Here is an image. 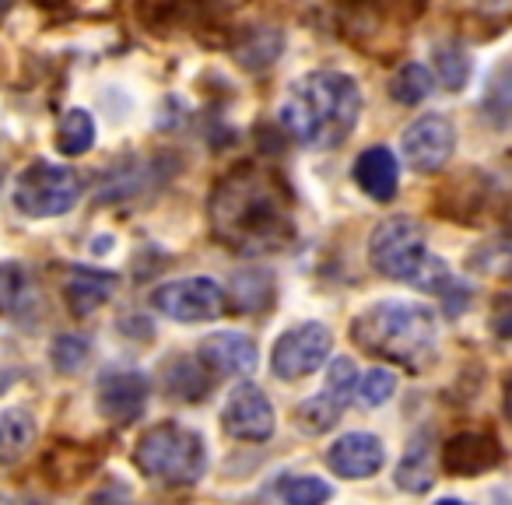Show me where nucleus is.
I'll return each mask as SVG.
<instances>
[{
    "label": "nucleus",
    "instance_id": "nucleus-1",
    "mask_svg": "<svg viewBox=\"0 0 512 505\" xmlns=\"http://www.w3.org/2000/svg\"><path fill=\"white\" fill-rule=\"evenodd\" d=\"M211 228L239 253H271L292 242L295 218L288 190L274 172L239 165L211 190Z\"/></svg>",
    "mask_w": 512,
    "mask_h": 505
},
{
    "label": "nucleus",
    "instance_id": "nucleus-2",
    "mask_svg": "<svg viewBox=\"0 0 512 505\" xmlns=\"http://www.w3.org/2000/svg\"><path fill=\"white\" fill-rule=\"evenodd\" d=\"M362 116V88L351 74L313 71L288 85L278 120L292 141L306 148H337L358 127Z\"/></svg>",
    "mask_w": 512,
    "mask_h": 505
},
{
    "label": "nucleus",
    "instance_id": "nucleus-3",
    "mask_svg": "<svg viewBox=\"0 0 512 505\" xmlns=\"http://www.w3.org/2000/svg\"><path fill=\"white\" fill-rule=\"evenodd\" d=\"M351 341L379 362L425 372L439 355V323L428 306L386 299L369 306L351 323Z\"/></svg>",
    "mask_w": 512,
    "mask_h": 505
},
{
    "label": "nucleus",
    "instance_id": "nucleus-4",
    "mask_svg": "<svg viewBox=\"0 0 512 505\" xmlns=\"http://www.w3.org/2000/svg\"><path fill=\"white\" fill-rule=\"evenodd\" d=\"M369 260L383 278L407 281V285L428 288V292H449L453 278L446 267L428 253L425 228L414 218H390L372 232L369 239Z\"/></svg>",
    "mask_w": 512,
    "mask_h": 505
},
{
    "label": "nucleus",
    "instance_id": "nucleus-5",
    "mask_svg": "<svg viewBox=\"0 0 512 505\" xmlns=\"http://www.w3.org/2000/svg\"><path fill=\"white\" fill-rule=\"evenodd\" d=\"M134 460L155 481L193 484L207 470V449L193 428L179 425V421H162V425H151L137 439Z\"/></svg>",
    "mask_w": 512,
    "mask_h": 505
},
{
    "label": "nucleus",
    "instance_id": "nucleus-6",
    "mask_svg": "<svg viewBox=\"0 0 512 505\" xmlns=\"http://www.w3.org/2000/svg\"><path fill=\"white\" fill-rule=\"evenodd\" d=\"M81 200V179L60 162L36 158L22 169L15 183V207L25 218H60Z\"/></svg>",
    "mask_w": 512,
    "mask_h": 505
},
{
    "label": "nucleus",
    "instance_id": "nucleus-7",
    "mask_svg": "<svg viewBox=\"0 0 512 505\" xmlns=\"http://www.w3.org/2000/svg\"><path fill=\"white\" fill-rule=\"evenodd\" d=\"M334 351V334L323 323H299V327L285 330V334L274 341L271 351V369L278 379L295 383V379H306L320 369L323 362Z\"/></svg>",
    "mask_w": 512,
    "mask_h": 505
},
{
    "label": "nucleus",
    "instance_id": "nucleus-8",
    "mask_svg": "<svg viewBox=\"0 0 512 505\" xmlns=\"http://www.w3.org/2000/svg\"><path fill=\"white\" fill-rule=\"evenodd\" d=\"M151 306L176 323H207L225 313L228 299L214 278H179L155 288Z\"/></svg>",
    "mask_w": 512,
    "mask_h": 505
},
{
    "label": "nucleus",
    "instance_id": "nucleus-9",
    "mask_svg": "<svg viewBox=\"0 0 512 505\" xmlns=\"http://www.w3.org/2000/svg\"><path fill=\"white\" fill-rule=\"evenodd\" d=\"M355 390H358L355 362H351V358H337V362H330L327 379H323V390L316 393V397H309L299 404L302 428L313 432V435L330 432V428L341 421V414L348 411L351 400H355Z\"/></svg>",
    "mask_w": 512,
    "mask_h": 505
},
{
    "label": "nucleus",
    "instance_id": "nucleus-10",
    "mask_svg": "<svg viewBox=\"0 0 512 505\" xmlns=\"http://www.w3.org/2000/svg\"><path fill=\"white\" fill-rule=\"evenodd\" d=\"M400 151L404 162L414 172H439L456 151V127L439 113H425L400 134Z\"/></svg>",
    "mask_w": 512,
    "mask_h": 505
},
{
    "label": "nucleus",
    "instance_id": "nucleus-11",
    "mask_svg": "<svg viewBox=\"0 0 512 505\" xmlns=\"http://www.w3.org/2000/svg\"><path fill=\"white\" fill-rule=\"evenodd\" d=\"M274 404L267 400V393L253 383H242L228 393L225 407H221V428L225 435L239 442H267L274 435Z\"/></svg>",
    "mask_w": 512,
    "mask_h": 505
},
{
    "label": "nucleus",
    "instance_id": "nucleus-12",
    "mask_svg": "<svg viewBox=\"0 0 512 505\" xmlns=\"http://www.w3.org/2000/svg\"><path fill=\"white\" fill-rule=\"evenodd\" d=\"M95 404L99 414L113 425H130L148 407V379L134 369H113L95 386Z\"/></svg>",
    "mask_w": 512,
    "mask_h": 505
},
{
    "label": "nucleus",
    "instance_id": "nucleus-13",
    "mask_svg": "<svg viewBox=\"0 0 512 505\" xmlns=\"http://www.w3.org/2000/svg\"><path fill=\"white\" fill-rule=\"evenodd\" d=\"M386 463L383 439L369 432H348L327 449V467L337 477H348V481H365V477L379 474Z\"/></svg>",
    "mask_w": 512,
    "mask_h": 505
},
{
    "label": "nucleus",
    "instance_id": "nucleus-14",
    "mask_svg": "<svg viewBox=\"0 0 512 505\" xmlns=\"http://www.w3.org/2000/svg\"><path fill=\"white\" fill-rule=\"evenodd\" d=\"M197 358L211 376H249L260 362V348L246 334H211L200 341Z\"/></svg>",
    "mask_w": 512,
    "mask_h": 505
},
{
    "label": "nucleus",
    "instance_id": "nucleus-15",
    "mask_svg": "<svg viewBox=\"0 0 512 505\" xmlns=\"http://www.w3.org/2000/svg\"><path fill=\"white\" fill-rule=\"evenodd\" d=\"M355 186L372 197L376 204H390L397 197V186H400V165L397 155L383 144H372L365 148L362 155L355 158Z\"/></svg>",
    "mask_w": 512,
    "mask_h": 505
},
{
    "label": "nucleus",
    "instance_id": "nucleus-16",
    "mask_svg": "<svg viewBox=\"0 0 512 505\" xmlns=\"http://www.w3.org/2000/svg\"><path fill=\"white\" fill-rule=\"evenodd\" d=\"M116 278L113 271H99V267H71L64 278V302L74 316H92L95 309H102L116 295Z\"/></svg>",
    "mask_w": 512,
    "mask_h": 505
},
{
    "label": "nucleus",
    "instance_id": "nucleus-17",
    "mask_svg": "<svg viewBox=\"0 0 512 505\" xmlns=\"http://www.w3.org/2000/svg\"><path fill=\"white\" fill-rule=\"evenodd\" d=\"M495 463H498V446L488 435L467 432V435H456L446 446V467L453 474H477V470H488Z\"/></svg>",
    "mask_w": 512,
    "mask_h": 505
},
{
    "label": "nucleus",
    "instance_id": "nucleus-18",
    "mask_svg": "<svg viewBox=\"0 0 512 505\" xmlns=\"http://www.w3.org/2000/svg\"><path fill=\"white\" fill-rule=\"evenodd\" d=\"M432 435H414L411 446L404 449V456H400L397 463V477L393 481L400 484L404 491H411V495H421V491L432 488Z\"/></svg>",
    "mask_w": 512,
    "mask_h": 505
},
{
    "label": "nucleus",
    "instance_id": "nucleus-19",
    "mask_svg": "<svg viewBox=\"0 0 512 505\" xmlns=\"http://www.w3.org/2000/svg\"><path fill=\"white\" fill-rule=\"evenodd\" d=\"M36 439V418L25 407L0 411V463H15Z\"/></svg>",
    "mask_w": 512,
    "mask_h": 505
},
{
    "label": "nucleus",
    "instance_id": "nucleus-20",
    "mask_svg": "<svg viewBox=\"0 0 512 505\" xmlns=\"http://www.w3.org/2000/svg\"><path fill=\"white\" fill-rule=\"evenodd\" d=\"M92 144H95V116L81 106L67 109L57 127V151L67 158H78V155H88Z\"/></svg>",
    "mask_w": 512,
    "mask_h": 505
},
{
    "label": "nucleus",
    "instance_id": "nucleus-21",
    "mask_svg": "<svg viewBox=\"0 0 512 505\" xmlns=\"http://www.w3.org/2000/svg\"><path fill=\"white\" fill-rule=\"evenodd\" d=\"M432 88H435V78L425 64H404L390 81V95L400 106H421V102L432 95Z\"/></svg>",
    "mask_w": 512,
    "mask_h": 505
},
{
    "label": "nucleus",
    "instance_id": "nucleus-22",
    "mask_svg": "<svg viewBox=\"0 0 512 505\" xmlns=\"http://www.w3.org/2000/svg\"><path fill=\"white\" fill-rule=\"evenodd\" d=\"M278 495L285 505H327L334 488H330L323 477L313 474H292V477H281L278 484Z\"/></svg>",
    "mask_w": 512,
    "mask_h": 505
},
{
    "label": "nucleus",
    "instance_id": "nucleus-23",
    "mask_svg": "<svg viewBox=\"0 0 512 505\" xmlns=\"http://www.w3.org/2000/svg\"><path fill=\"white\" fill-rule=\"evenodd\" d=\"M207 379H211V372L200 365L197 355H193V362H186V358H176V362H169V372H165V383H169V390L179 393V397H186V400L204 397Z\"/></svg>",
    "mask_w": 512,
    "mask_h": 505
},
{
    "label": "nucleus",
    "instance_id": "nucleus-24",
    "mask_svg": "<svg viewBox=\"0 0 512 505\" xmlns=\"http://www.w3.org/2000/svg\"><path fill=\"white\" fill-rule=\"evenodd\" d=\"M435 74H439V81L449 88V92H460V88H467L470 81V57L467 50H460V46H435Z\"/></svg>",
    "mask_w": 512,
    "mask_h": 505
},
{
    "label": "nucleus",
    "instance_id": "nucleus-25",
    "mask_svg": "<svg viewBox=\"0 0 512 505\" xmlns=\"http://www.w3.org/2000/svg\"><path fill=\"white\" fill-rule=\"evenodd\" d=\"M29 299V274L18 264H0V313H18Z\"/></svg>",
    "mask_w": 512,
    "mask_h": 505
},
{
    "label": "nucleus",
    "instance_id": "nucleus-26",
    "mask_svg": "<svg viewBox=\"0 0 512 505\" xmlns=\"http://www.w3.org/2000/svg\"><path fill=\"white\" fill-rule=\"evenodd\" d=\"M260 288H271V274H264V271H260V274H256V271L235 274L228 299L239 306V313H253V309L267 306V299H260Z\"/></svg>",
    "mask_w": 512,
    "mask_h": 505
},
{
    "label": "nucleus",
    "instance_id": "nucleus-27",
    "mask_svg": "<svg viewBox=\"0 0 512 505\" xmlns=\"http://www.w3.org/2000/svg\"><path fill=\"white\" fill-rule=\"evenodd\" d=\"M393 393H397V376L390 369H369L358 383L355 397L362 407H383Z\"/></svg>",
    "mask_w": 512,
    "mask_h": 505
},
{
    "label": "nucleus",
    "instance_id": "nucleus-28",
    "mask_svg": "<svg viewBox=\"0 0 512 505\" xmlns=\"http://www.w3.org/2000/svg\"><path fill=\"white\" fill-rule=\"evenodd\" d=\"M88 351H92V341H88V337L64 334L53 341L50 358H53V365H57V372H78L81 365H85Z\"/></svg>",
    "mask_w": 512,
    "mask_h": 505
},
{
    "label": "nucleus",
    "instance_id": "nucleus-29",
    "mask_svg": "<svg viewBox=\"0 0 512 505\" xmlns=\"http://www.w3.org/2000/svg\"><path fill=\"white\" fill-rule=\"evenodd\" d=\"M474 267L484 274H495V278L512 281V235H505V239L488 242L484 249H477Z\"/></svg>",
    "mask_w": 512,
    "mask_h": 505
},
{
    "label": "nucleus",
    "instance_id": "nucleus-30",
    "mask_svg": "<svg viewBox=\"0 0 512 505\" xmlns=\"http://www.w3.org/2000/svg\"><path fill=\"white\" fill-rule=\"evenodd\" d=\"M484 106H488L495 116H512V64H502L495 74H491Z\"/></svg>",
    "mask_w": 512,
    "mask_h": 505
},
{
    "label": "nucleus",
    "instance_id": "nucleus-31",
    "mask_svg": "<svg viewBox=\"0 0 512 505\" xmlns=\"http://www.w3.org/2000/svg\"><path fill=\"white\" fill-rule=\"evenodd\" d=\"M491 334L512 341V295H502L495 302V313H491Z\"/></svg>",
    "mask_w": 512,
    "mask_h": 505
},
{
    "label": "nucleus",
    "instance_id": "nucleus-32",
    "mask_svg": "<svg viewBox=\"0 0 512 505\" xmlns=\"http://www.w3.org/2000/svg\"><path fill=\"white\" fill-rule=\"evenodd\" d=\"M85 505H130V498L120 488H99L85 498Z\"/></svg>",
    "mask_w": 512,
    "mask_h": 505
},
{
    "label": "nucleus",
    "instance_id": "nucleus-33",
    "mask_svg": "<svg viewBox=\"0 0 512 505\" xmlns=\"http://www.w3.org/2000/svg\"><path fill=\"white\" fill-rule=\"evenodd\" d=\"M204 4H214V8H239L242 0H204Z\"/></svg>",
    "mask_w": 512,
    "mask_h": 505
},
{
    "label": "nucleus",
    "instance_id": "nucleus-34",
    "mask_svg": "<svg viewBox=\"0 0 512 505\" xmlns=\"http://www.w3.org/2000/svg\"><path fill=\"white\" fill-rule=\"evenodd\" d=\"M505 411H509V421H512V379H509V386H505Z\"/></svg>",
    "mask_w": 512,
    "mask_h": 505
},
{
    "label": "nucleus",
    "instance_id": "nucleus-35",
    "mask_svg": "<svg viewBox=\"0 0 512 505\" xmlns=\"http://www.w3.org/2000/svg\"><path fill=\"white\" fill-rule=\"evenodd\" d=\"M435 505H467V502H460V498H442V502H435Z\"/></svg>",
    "mask_w": 512,
    "mask_h": 505
},
{
    "label": "nucleus",
    "instance_id": "nucleus-36",
    "mask_svg": "<svg viewBox=\"0 0 512 505\" xmlns=\"http://www.w3.org/2000/svg\"><path fill=\"white\" fill-rule=\"evenodd\" d=\"M8 8H11V0H0V15H4Z\"/></svg>",
    "mask_w": 512,
    "mask_h": 505
},
{
    "label": "nucleus",
    "instance_id": "nucleus-37",
    "mask_svg": "<svg viewBox=\"0 0 512 505\" xmlns=\"http://www.w3.org/2000/svg\"><path fill=\"white\" fill-rule=\"evenodd\" d=\"M39 4H60V0H39Z\"/></svg>",
    "mask_w": 512,
    "mask_h": 505
}]
</instances>
